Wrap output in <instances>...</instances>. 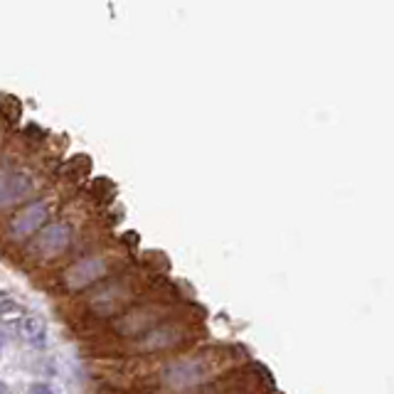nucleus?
<instances>
[{
  "label": "nucleus",
  "mask_w": 394,
  "mask_h": 394,
  "mask_svg": "<svg viewBox=\"0 0 394 394\" xmlns=\"http://www.w3.org/2000/svg\"><path fill=\"white\" fill-rule=\"evenodd\" d=\"M25 308L13 299L10 293L0 291V323L3 325H17L20 328L22 318H25Z\"/></svg>",
  "instance_id": "obj_6"
},
{
  "label": "nucleus",
  "mask_w": 394,
  "mask_h": 394,
  "mask_svg": "<svg viewBox=\"0 0 394 394\" xmlns=\"http://www.w3.org/2000/svg\"><path fill=\"white\" fill-rule=\"evenodd\" d=\"M70 246V227L67 224H47L40 229L38 239H35V251L45 259L59 256Z\"/></svg>",
  "instance_id": "obj_1"
},
{
  "label": "nucleus",
  "mask_w": 394,
  "mask_h": 394,
  "mask_svg": "<svg viewBox=\"0 0 394 394\" xmlns=\"http://www.w3.org/2000/svg\"><path fill=\"white\" fill-rule=\"evenodd\" d=\"M47 219H49L47 207H45L42 203H32L15 214V219L10 222V232L15 237L35 235V232H40L42 227H47V224H45Z\"/></svg>",
  "instance_id": "obj_3"
},
{
  "label": "nucleus",
  "mask_w": 394,
  "mask_h": 394,
  "mask_svg": "<svg viewBox=\"0 0 394 394\" xmlns=\"http://www.w3.org/2000/svg\"><path fill=\"white\" fill-rule=\"evenodd\" d=\"M30 394H54L47 382H35L30 384Z\"/></svg>",
  "instance_id": "obj_11"
},
{
  "label": "nucleus",
  "mask_w": 394,
  "mask_h": 394,
  "mask_svg": "<svg viewBox=\"0 0 394 394\" xmlns=\"http://www.w3.org/2000/svg\"><path fill=\"white\" fill-rule=\"evenodd\" d=\"M20 333L32 345H45V318L42 315L27 313L20 323Z\"/></svg>",
  "instance_id": "obj_7"
},
{
  "label": "nucleus",
  "mask_w": 394,
  "mask_h": 394,
  "mask_svg": "<svg viewBox=\"0 0 394 394\" xmlns=\"http://www.w3.org/2000/svg\"><path fill=\"white\" fill-rule=\"evenodd\" d=\"M175 331L173 328H160V331L150 333V336H145V340L141 342V347H145V350H155V347H168L175 342Z\"/></svg>",
  "instance_id": "obj_8"
},
{
  "label": "nucleus",
  "mask_w": 394,
  "mask_h": 394,
  "mask_svg": "<svg viewBox=\"0 0 394 394\" xmlns=\"http://www.w3.org/2000/svg\"><path fill=\"white\" fill-rule=\"evenodd\" d=\"M32 195V180L25 173H8L0 175V207H10Z\"/></svg>",
  "instance_id": "obj_4"
},
{
  "label": "nucleus",
  "mask_w": 394,
  "mask_h": 394,
  "mask_svg": "<svg viewBox=\"0 0 394 394\" xmlns=\"http://www.w3.org/2000/svg\"><path fill=\"white\" fill-rule=\"evenodd\" d=\"M107 274V261L104 259H84L79 261V264H74V267H70L67 271H64V283L70 288H74V291H79V288H86L91 286L94 281H99V278Z\"/></svg>",
  "instance_id": "obj_2"
},
{
  "label": "nucleus",
  "mask_w": 394,
  "mask_h": 394,
  "mask_svg": "<svg viewBox=\"0 0 394 394\" xmlns=\"http://www.w3.org/2000/svg\"><path fill=\"white\" fill-rule=\"evenodd\" d=\"M168 387L173 389H185V387H192L203 379V365L197 363V360H185V363H175L166 370L163 375Z\"/></svg>",
  "instance_id": "obj_5"
},
{
  "label": "nucleus",
  "mask_w": 394,
  "mask_h": 394,
  "mask_svg": "<svg viewBox=\"0 0 394 394\" xmlns=\"http://www.w3.org/2000/svg\"><path fill=\"white\" fill-rule=\"evenodd\" d=\"M89 168H91V160L86 158V155H74V158H70L62 166V175L72 178V180H79V178H84L86 173H89Z\"/></svg>",
  "instance_id": "obj_9"
},
{
  "label": "nucleus",
  "mask_w": 394,
  "mask_h": 394,
  "mask_svg": "<svg viewBox=\"0 0 394 394\" xmlns=\"http://www.w3.org/2000/svg\"><path fill=\"white\" fill-rule=\"evenodd\" d=\"M0 111H3V116H6L10 123H17L20 121L22 107L15 96H0Z\"/></svg>",
  "instance_id": "obj_10"
},
{
  "label": "nucleus",
  "mask_w": 394,
  "mask_h": 394,
  "mask_svg": "<svg viewBox=\"0 0 394 394\" xmlns=\"http://www.w3.org/2000/svg\"><path fill=\"white\" fill-rule=\"evenodd\" d=\"M0 352H3V338H0Z\"/></svg>",
  "instance_id": "obj_13"
},
{
  "label": "nucleus",
  "mask_w": 394,
  "mask_h": 394,
  "mask_svg": "<svg viewBox=\"0 0 394 394\" xmlns=\"http://www.w3.org/2000/svg\"><path fill=\"white\" fill-rule=\"evenodd\" d=\"M0 394H6V384L0 382Z\"/></svg>",
  "instance_id": "obj_12"
}]
</instances>
